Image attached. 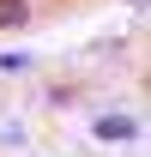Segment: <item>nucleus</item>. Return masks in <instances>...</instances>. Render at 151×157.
I'll return each mask as SVG.
<instances>
[{"mask_svg":"<svg viewBox=\"0 0 151 157\" xmlns=\"http://www.w3.org/2000/svg\"><path fill=\"white\" fill-rule=\"evenodd\" d=\"M91 139H103V145H127V139H139V115H115V109H103V115L91 121Z\"/></svg>","mask_w":151,"mask_h":157,"instance_id":"f257e3e1","label":"nucleus"},{"mask_svg":"<svg viewBox=\"0 0 151 157\" xmlns=\"http://www.w3.org/2000/svg\"><path fill=\"white\" fill-rule=\"evenodd\" d=\"M37 18V0H0V36H18Z\"/></svg>","mask_w":151,"mask_h":157,"instance_id":"f03ea898","label":"nucleus"}]
</instances>
